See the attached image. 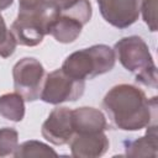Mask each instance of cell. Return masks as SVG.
Returning <instances> with one entry per match:
<instances>
[{
    "instance_id": "2e32d148",
    "label": "cell",
    "mask_w": 158,
    "mask_h": 158,
    "mask_svg": "<svg viewBox=\"0 0 158 158\" xmlns=\"http://www.w3.org/2000/svg\"><path fill=\"white\" fill-rule=\"evenodd\" d=\"M19 146V132L14 127L0 128V157H10L15 154Z\"/></svg>"
},
{
    "instance_id": "5b68a950",
    "label": "cell",
    "mask_w": 158,
    "mask_h": 158,
    "mask_svg": "<svg viewBox=\"0 0 158 158\" xmlns=\"http://www.w3.org/2000/svg\"><path fill=\"white\" fill-rule=\"evenodd\" d=\"M46 72L42 63L33 57H23L12 68L14 88L25 101L32 102L40 99Z\"/></svg>"
},
{
    "instance_id": "e0dca14e",
    "label": "cell",
    "mask_w": 158,
    "mask_h": 158,
    "mask_svg": "<svg viewBox=\"0 0 158 158\" xmlns=\"http://www.w3.org/2000/svg\"><path fill=\"white\" fill-rule=\"evenodd\" d=\"M16 41L11 33V31L7 28L4 17L0 15V57L9 58L14 54L16 49Z\"/></svg>"
},
{
    "instance_id": "52a82bcc",
    "label": "cell",
    "mask_w": 158,
    "mask_h": 158,
    "mask_svg": "<svg viewBox=\"0 0 158 158\" xmlns=\"http://www.w3.org/2000/svg\"><path fill=\"white\" fill-rule=\"evenodd\" d=\"M102 19L123 30L133 25L141 14L142 0H96Z\"/></svg>"
},
{
    "instance_id": "44dd1931",
    "label": "cell",
    "mask_w": 158,
    "mask_h": 158,
    "mask_svg": "<svg viewBox=\"0 0 158 158\" xmlns=\"http://www.w3.org/2000/svg\"><path fill=\"white\" fill-rule=\"evenodd\" d=\"M36 0H19V2H33ZM38 1H44V0H38Z\"/></svg>"
},
{
    "instance_id": "277c9868",
    "label": "cell",
    "mask_w": 158,
    "mask_h": 158,
    "mask_svg": "<svg viewBox=\"0 0 158 158\" xmlns=\"http://www.w3.org/2000/svg\"><path fill=\"white\" fill-rule=\"evenodd\" d=\"M115 52L107 44H94L69 54L60 69L69 77L79 80L94 79L114 69Z\"/></svg>"
},
{
    "instance_id": "9c48e42d",
    "label": "cell",
    "mask_w": 158,
    "mask_h": 158,
    "mask_svg": "<svg viewBox=\"0 0 158 158\" xmlns=\"http://www.w3.org/2000/svg\"><path fill=\"white\" fill-rule=\"evenodd\" d=\"M68 143L70 153L75 158H98L104 156L110 147L105 131L93 133H74Z\"/></svg>"
},
{
    "instance_id": "d6986e66",
    "label": "cell",
    "mask_w": 158,
    "mask_h": 158,
    "mask_svg": "<svg viewBox=\"0 0 158 158\" xmlns=\"http://www.w3.org/2000/svg\"><path fill=\"white\" fill-rule=\"evenodd\" d=\"M14 4V0H0V11L6 10Z\"/></svg>"
},
{
    "instance_id": "5bb4252c",
    "label": "cell",
    "mask_w": 158,
    "mask_h": 158,
    "mask_svg": "<svg viewBox=\"0 0 158 158\" xmlns=\"http://www.w3.org/2000/svg\"><path fill=\"white\" fill-rule=\"evenodd\" d=\"M0 116L12 122H20L25 117V100L15 93L0 95Z\"/></svg>"
},
{
    "instance_id": "ba28073f",
    "label": "cell",
    "mask_w": 158,
    "mask_h": 158,
    "mask_svg": "<svg viewBox=\"0 0 158 158\" xmlns=\"http://www.w3.org/2000/svg\"><path fill=\"white\" fill-rule=\"evenodd\" d=\"M41 133L46 141L54 146L67 144L74 135L72 109L65 106L53 109L42 123Z\"/></svg>"
},
{
    "instance_id": "4fadbf2b",
    "label": "cell",
    "mask_w": 158,
    "mask_h": 158,
    "mask_svg": "<svg viewBox=\"0 0 158 158\" xmlns=\"http://www.w3.org/2000/svg\"><path fill=\"white\" fill-rule=\"evenodd\" d=\"M58 15L70 17L85 26L93 15L91 4L89 0H62L58 5Z\"/></svg>"
},
{
    "instance_id": "7a4b0ae2",
    "label": "cell",
    "mask_w": 158,
    "mask_h": 158,
    "mask_svg": "<svg viewBox=\"0 0 158 158\" xmlns=\"http://www.w3.org/2000/svg\"><path fill=\"white\" fill-rule=\"evenodd\" d=\"M114 52L121 65L132 73L136 80L146 86L157 88V67L148 44L139 36H127L118 40Z\"/></svg>"
},
{
    "instance_id": "8992f818",
    "label": "cell",
    "mask_w": 158,
    "mask_h": 158,
    "mask_svg": "<svg viewBox=\"0 0 158 158\" xmlns=\"http://www.w3.org/2000/svg\"><path fill=\"white\" fill-rule=\"evenodd\" d=\"M84 90L85 80L74 79L58 68L46 75L40 99L47 104L59 105L62 102L77 101L83 96Z\"/></svg>"
},
{
    "instance_id": "3957f363",
    "label": "cell",
    "mask_w": 158,
    "mask_h": 158,
    "mask_svg": "<svg viewBox=\"0 0 158 158\" xmlns=\"http://www.w3.org/2000/svg\"><path fill=\"white\" fill-rule=\"evenodd\" d=\"M58 9L46 2L19 7V14L10 26V31L17 44L35 47L42 43L43 37L49 35V28L57 17Z\"/></svg>"
},
{
    "instance_id": "30bf717a",
    "label": "cell",
    "mask_w": 158,
    "mask_h": 158,
    "mask_svg": "<svg viewBox=\"0 0 158 158\" xmlns=\"http://www.w3.org/2000/svg\"><path fill=\"white\" fill-rule=\"evenodd\" d=\"M74 133H93L109 130L106 116L95 107L83 106L72 110Z\"/></svg>"
},
{
    "instance_id": "8fae6325",
    "label": "cell",
    "mask_w": 158,
    "mask_h": 158,
    "mask_svg": "<svg viewBox=\"0 0 158 158\" xmlns=\"http://www.w3.org/2000/svg\"><path fill=\"white\" fill-rule=\"evenodd\" d=\"M125 156L128 157H157L158 133L157 122L147 126L146 135L135 139L125 141Z\"/></svg>"
},
{
    "instance_id": "9a60e30c",
    "label": "cell",
    "mask_w": 158,
    "mask_h": 158,
    "mask_svg": "<svg viewBox=\"0 0 158 158\" xmlns=\"http://www.w3.org/2000/svg\"><path fill=\"white\" fill-rule=\"evenodd\" d=\"M42 156H58V153L51 148L48 144L36 141V139H30L26 141L21 144L17 146L14 157L16 158H25V157H42Z\"/></svg>"
},
{
    "instance_id": "7c38bea8",
    "label": "cell",
    "mask_w": 158,
    "mask_h": 158,
    "mask_svg": "<svg viewBox=\"0 0 158 158\" xmlns=\"http://www.w3.org/2000/svg\"><path fill=\"white\" fill-rule=\"evenodd\" d=\"M83 25L67 16L57 14V17L51 25L49 35L59 43H72L81 33Z\"/></svg>"
},
{
    "instance_id": "ffe728a7",
    "label": "cell",
    "mask_w": 158,
    "mask_h": 158,
    "mask_svg": "<svg viewBox=\"0 0 158 158\" xmlns=\"http://www.w3.org/2000/svg\"><path fill=\"white\" fill-rule=\"evenodd\" d=\"M60 1H62V0H44V2H46L47 5L53 6V7H58V5H59Z\"/></svg>"
},
{
    "instance_id": "6da1fadb",
    "label": "cell",
    "mask_w": 158,
    "mask_h": 158,
    "mask_svg": "<svg viewBox=\"0 0 158 158\" xmlns=\"http://www.w3.org/2000/svg\"><path fill=\"white\" fill-rule=\"evenodd\" d=\"M102 109L116 128L139 131L156 122L157 96L148 99L136 85L117 84L104 96Z\"/></svg>"
},
{
    "instance_id": "ac0fdd59",
    "label": "cell",
    "mask_w": 158,
    "mask_h": 158,
    "mask_svg": "<svg viewBox=\"0 0 158 158\" xmlns=\"http://www.w3.org/2000/svg\"><path fill=\"white\" fill-rule=\"evenodd\" d=\"M141 12L151 32L157 31V0H142Z\"/></svg>"
}]
</instances>
